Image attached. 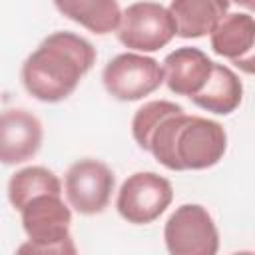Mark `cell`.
<instances>
[{
  "label": "cell",
  "instance_id": "obj_14",
  "mask_svg": "<svg viewBox=\"0 0 255 255\" xmlns=\"http://www.w3.org/2000/svg\"><path fill=\"white\" fill-rule=\"evenodd\" d=\"M54 6L62 16L98 36L116 32L122 16L118 0H54Z\"/></svg>",
  "mask_w": 255,
  "mask_h": 255
},
{
  "label": "cell",
  "instance_id": "obj_15",
  "mask_svg": "<svg viewBox=\"0 0 255 255\" xmlns=\"http://www.w3.org/2000/svg\"><path fill=\"white\" fill-rule=\"evenodd\" d=\"M42 193H62L60 177L44 165L22 167L8 179V201L16 211Z\"/></svg>",
  "mask_w": 255,
  "mask_h": 255
},
{
  "label": "cell",
  "instance_id": "obj_6",
  "mask_svg": "<svg viewBox=\"0 0 255 255\" xmlns=\"http://www.w3.org/2000/svg\"><path fill=\"white\" fill-rule=\"evenodd\" d=\"M102 82L114 100L137 102L153 94L163 84V70L161 64L151 56L124 52L106 64Z\"/></svg>",
  "mask_w": 255,
  "mask_h": 255
},
{
  "label": "cell",
  "instance_id": "obj_12",
  "mask_svg": "<svg viewBox=\"0 0 255 255\" xmlns=\"http://www.w3.org/2000/svg\"><path fill=\"white\" fill-rule=\"evenodd\" d=\"M169 14L179 38H203L229 12V0H171Z\"/></svg>",
  "mask_w": 255,
  "mask_h": 255
},
{
  "label": "cell",
  "instance_id": "obj_10",
  "mask_svg": "<svg viewBox=\"0 0 255 255\" xmlns=\"http://www.w3.org/2000/svg\"><path fill=\"white\" fill-rule=\"evenodd\" d=\"M211 50L227 58L245 74L253 72V46H255V20L251 12L225 14L209 34Z\"/></svg>",
  "mask_w": 255,
  "mask_h": 255
},
{
  "label": "cell",
  "instance_id": "obj_13",
  "mask_svg": "<svg viewBox=\"0 0 255 255\" xmlns=\"http://www.w3.org/2000/svg\"><path fill=\"white\" fill-rule=\"evenodd\" d=\"M189 100L205 112H211L217 116H229L241 106L243 84L229 66L213 62V68L205 86Z\"/></svg>",
  "mask_w": 255,
  "mask_h": 255
},
{
  "label": "cell",
  "instance_id": "obj_4",
  "mask_svg": "<svg viewBox=\"0 0 255 255\" xmlns=\"http://www.w3.org/2000/svg\"><path fill=\"white\" fill-rule=\"evenodd\" d=\"M116 34L126 48L149 54L161 50L175 38V24L165 6L141 0L122 10Z\"/></svg>",
  "mask_w": 255,
  "mask_h": 255
},
{
  "label": "cell",
  "instance_id": "obj_2",
  "mask_svg": "<svg viewBox=\"0 0 255 255\" xmlns=\"http://www.w3.org/2000/svg\"><path fill=\"white\" fill-rule=\"evenodd\" d=\"M157 163L171 171L207 169L227 151V131L215 120L189 116L177 108L163 116L143 145Z\"/></svg>",
  "mask_w": 255,
  "mask_h": 255
},
{
  "label": "cell",
  "instance_id": "obj_5",
  "mask_svg": "<svg viewBox=\"0 0 255 255\" xmlns=\"http://www.w3.org/2000/svg\"><path fill=\"white\" fill-rule=\"evenodd\" d=\"M165 249L171 255H215L219 231L211 213L199 203H183L163 225Z\"/></svg>",
  "mask_w": 255,
  "mask_h": 255
},
{
  "label": "cell",
  "instance_id": "obj_7",
  "mask_svg": "<svg viewBox=\"0 0 255 255\" xmlns=\"http://www.w3.org/2000/svg\"><path fill=\"white\" fill-rule=\"evenodd\" d=\"M173 201L169 179L155 171H135L120 187L116 209L122 219L133 225L153 223Z\"/></svg>",
  "mask_w": 255,
  "mask_h": 255
},
{
  "label": "cell",
  "instance_id": "obj_8",
  "mask_svg": "<svg viewBox=\"0 0 255 255\" xmlns=\"http://www.w3.org/2000/svg\"><path fill=\"white\" fill-rule=\"evenodd\" d=\"M114 185V171L104 161L94 157L74 161L64 175L66 199L70 207L82 215L102 213L110 205Z\"/></svg>",
  "mask_w": 255,
  "mask_h": 255
},
{
  "label": "cell",
  "instance_id": "obj_16",
  "mask_svg": "<svg viewBox=\"0 0 255 255\" xmlns=\"http://www.w3.org/2000/svg\"><path fill=\"white\" fill-rule=\"evenodd\" d=\"M177 108H181V106L175 102H169V100H151V102H145L139 110H135V114L131 118V135H133L135 143L143 149L147 135L159 124V120Z\"/></svg>",
  "mask_w": 255,
  "mask_h": 255
},
{
  "label": "cell",
  "instance_id": "obj_17",
  "mask_svg": "<svg viewBox=\"0 0 255 255\" xmlns=\"http://www.w3.org/2000/svg\"><path fill=\"white\" fill-rule=\"evenodd\" d=\"M229 2H235V4H239V6H243V8H247L249 12L255 8V0H229Z\"/></svg>",
  "mask_w": 255,
  "mask_h": 255
},
{
  "label": "cell",
  "instance_id": "obj_9",
  "mask_svg": "<svg viewBox=\"0 0 255 255\" xmlns=\"http://www.w3.org/2000/svg\"><path fill=\"white\" fill-rule=\"evenodd\" d=\"M44 139L42 122L24 108L0 112V163L18 165L32 159Z\"/></svg>",
  "mask_w": 255,
  "mask_h": 255
},
{
  "label": "cell",
  "instance_id": "obj_3",
  "mask_svg": "<svg viewBox=\"0 0 255 255\" xmlns=\"http://www.w3.org/2000/svg\"><path fill=\"white\" fill-rule=\"evenodd\" d=\"M22 229L28 243L18 251L32 253H76V245L70 233L72 209L64 203L62 193H42L32 197L20 209Z\"/></svg>",
  "mask_w": 255,
  "mask_h": 255
},
{
  "label": "cell",
  "instance_id": "obj_11",
  "mask_svg": "<svg viewBox=\"0 0 255 255\" xmlns=\"http://www.w3.org/2000/svg\"><path fill=\"white\" fill-rule=\"evenodd\" d=\"M213 60L199 48L183 46L165 56L161 62L163 82L175 96L193 98L207 82Z\"/></svg>",
  "mask_w": 255,
  "mask_h": 255
},
{
  "label": "cell",
  "instance_id": "obj_1",
  "mask_svg": "<svg viewBox=\"0 0 255 255\" xmlns=\"http://www.w3.org/2000/svg\"><path fill=\"white\" fill-rule=\"evenodd\" d=\"M96 48L74 32H54L24 60V90L38 102L56 104L70 98L96 64Z\"/></svg>",
  "mask_w": 255,
  "mask_h": 255
}]
</instances>
